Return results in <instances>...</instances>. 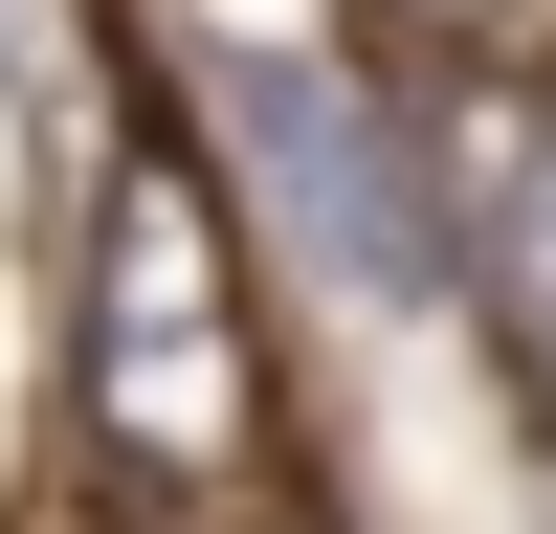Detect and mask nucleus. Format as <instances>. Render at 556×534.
I'll return each instance as SVG.
<instances>
[{
	"label": "nucleus",
	"mask_w": 556,
	"mask_h": 534,
	"mask_svg": "<svg viewBox=\"0 0 556 534\" xmlns=\"http://www.w3.org/2000/svg\"><path fill=\"white\" fill-rule=\"evenodd\" d=\"M267 356H245V267H223V178L178 134H112L89 156V445L134 490L245 468Z\"/></svg>",
	"instance_id": "nucleus-1"
},
{
	"label": "nucleus",
	"mask_w": 556,
	"mask_h": 534,
	"mask_svg": "<svg viewBox=\"0 0 556 534\" xmlns=\"http://www.w3.org/2000/svg\"><path fill=\"white\" fill-rule=\"evenodd\" d=\"M201 89L245 112V178L312 223V267H334L356 312H424V290H445V201H424V156H401L379 89L290 67V44H201Z\"/></svg>",
	"instance_id": "nucleus-2"
},
{
	"label": "nucleus",
	"mask_w": 556,
	"mask_h": 534,
	"mask_svg": "<svg viewBox=\"0 0 556 534\" xmlns=\"http://www.w3.org/2000/svg\"><path fill=\"white\" fill-rule=\"evenodd\" d=\"M379 23H468V0H379Z\"/></svg>",
	"instance_id": "nucleus-3"
}]
</instances>
